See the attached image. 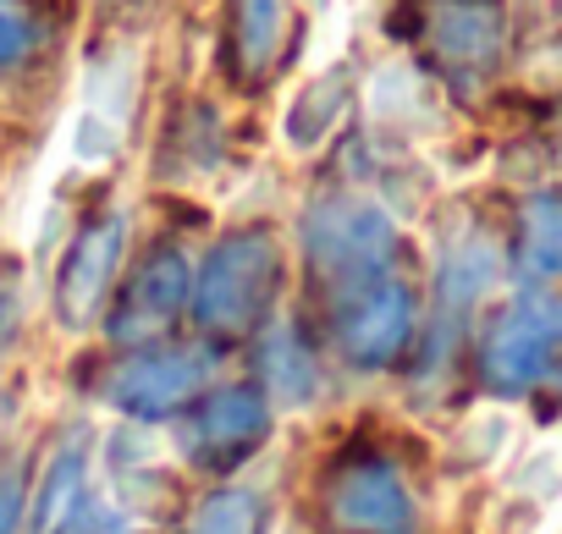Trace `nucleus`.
Segmentation results:
<instances>
[{
  "instance_id": "f3484780",
  "label": "nucleus",
  "mask_w": 562,
  "mask_h": 534,
  "mask_svg": "<svg viewBox=\"0 0 562 534\" xmlns=\"http://www.w3.org/2000/svg\"><path fill=\"white\" fill-rule=\"evenodd\" d=\"M122 138H127V116L100 105V100H83L72 105L67 127H61V155L78 166V171H105L116 155H122Z\"/></svg>"
},
{
  "instance_id": "9b49d317",
  "label": "nucleus",
  "mask_w": 562,
  "mask_h": 534,
  "mask_svg": "<svg viewBox=\"0 0 562 534\" xmlns=\"http://www.w3.org/2000/svg\"><path fill=\"white\" fill-rule=\"evenodd\" d=\"M105 485H111V501H122L127 512H138L149 496H160L166 485V446L160 435H149L138 419L133 424H116L100 446V468H94Z\"/></svg>"
},
{
  "instance_id": "dca6fc26",
  "label": "nucleus",
  "mask_w": 562,
  "mask_h": 534,
  "mask_svg": "<svg viewBox=\"0 0 562 534\" xmlns=\"http://www.w3.org/2000/svg\"><path fill=\"white\" fill-rule=\"evenodd\" d=\"M502 276V248L491 237H458L447 253H441V271H436V293L447 309H469L480 304Z\"/></svg>"
},
{
  "instance_id": "5701e85b",
  "label": "nucleus",
  "mask_w": 562,
  "mask_h": 534,
  "mask_svg": "<svg viewBox=\"0 0 562 534\" xmlns=\"http://www.w3.org/2000/svg\"><path fill=\"white\" fill-rule=\"evenodd\" d=\"M23 501H29L23 468L7 463V468H0V534H18L23 529Z\"/></svg>"
},
{
  "instance_id": "0eeeda50",
  "label": "nucleus",
  "mask_w": 562,
  "mask_h": 534,
  "mask_svg": "<svg viewBox=\"0 0 562 534\" xmlns=\"http://www.w3.org/2000/svg\"><path fill=\"white\" fill-rule=\"evenodd\" d=\"M331 518L348 534H414L419 529V501H414V490H408L397 463L364 457V463L337 474Z\"/></svg>"
},
{
  "instance_id": "393cba45",
  "label": "nucleus",
  "mask_w": 562,
  "mask_h": 534,
  "mask_svg": "<svg viewBox=\"0 0 562 534\" xmlns=\"http://www.w3.org/2000/svg\"><path fill=\"white\" fill-rule=\"evenodd\" d=\"M557 155H562V111H557Z\"/></svg>"
},
{
  "instance_id": "423d86ee",
  "label": "nucleus",
  "mask_w": 562,
  "mask_h": 534,
  "mask_svg": "<svg viewBox=\"0 0 562 534\" xmlns=\"http://www.w3.org/2000/svg\"><path fill=\"white\" fill-rule=\"evenodd\" d=\"M204 380H210V359L199 348H155V353H133L127 364H116L105 397L127 419L149 424V419L188 408L204 391Z\"/></svg>"
},
{
  "instance_id": "4be33fe9",
  "label": "nucleus",
  "mask_w": 562,
  "mask_h": 534,
  "mask_svg": "<svg viewBox=\"0 0 562 534\" xmlns=\"http://www.w3.org/2000/svg\"><path fill=\"white\" fill-rule=\"evenodd\" d=\"M507 430H513V424H507V413H496V408H491V413H480V419H469V430H463V446H469V452H474L480 463H491V457L502 452V441H507Z\"/></svg>"
},
{
  "instance_id": "f03ea898",
  "label": "nucleus",
  "mask_w": 562,
  "mask_h": 534,
  "mask_svg": "<svg viewBox=\"0 0 562 534\" xmlns=\"http://www.w3.org/2000/svg\"><path fill=\"white\" fill-rule=\"evenodd\" d=\"M299 242H304V259L315 271L348 293V287L392 271L397 215L370 193H348V188L321 193V198H310V209L299 220Z\"/></svg>"
},
{
  "instance_id": "6ab92c4d",
  "label": "nucleus",
  "mask_w": 562,
  "mask_h": 534,
  "mask_svg": "<svg viewBox=\"0 0 562 534\" xmlns=\"http://www.w3.org/2000/svg\"><path fill=\"white\" fill-rule=\"evenodd\" d=\"M254 529H259V496L243 485L210 490L188 518V534H254Z\"/></svg>"
},
{
  "instance_id": "a211bd4d",
  "label": "nucleus",
  "mask_w": 562,
  "mask_h": 534,
  "mask_svg": "<svg viewBox=\"0 0 562 534\" xmlns=\"http://www.w3.org/2000/svg\"><path fill=\"white\" fill-rule=\"evenodd\" d=\"M293 23V0H237V56L248 72H265L281 56Z\"/></svg>"
},
{
  "instance_id": "4468645a",
  "label": "nucleus",
  "mask_w": 562,
  "mask_h": 534,
  "mask_svg": "<svg viewBox=\"0 0 562 534\" xmlns=\"http://www.w3.org/2000/svg\"><path fill=\"white\" fill-rule=\"evenodd\" d=\"M265 430H270V397H265L259 386H221V391H210L204 408H199V441H204L215 457L248 452Z\"/></svg>"
},
{
  "instance_id": "39448f33",
  "label": "nucleus",
  "mask_w": 562,
  "mask_h": 534,
  "mask_svg": "<svg viewBox=\"0 0 562 534\" xmlns=\"http://www.w3.org/2000/svg\"><path fill=\"white\" fill-rule=\"evenodd\" d=\"M414 326H419V298H414V287H408L403 276H392V271H386V276H370V282H359V287H348L342 304H337V342H342V353H348L353 364H364V370L392 364V359L408 348Z\"/></svg>"
},
{
  "instance_id": "1a4fd4ad",
  "label": "nucleus",
  "mask_w": 562,
  "mask_h": 534,
  "mask_svg": "<svg viewBox=\"0 0 562 534\" xmlns=\"http://www.w3.org/2000/svg\"><path fill=\"white\" fill-rule=\"evenodd\" d=\"M430 50L452 78H485L507 50L502 0H436L430 7Z\"/></svg>"
},
{
  "instance_id": "f257e3e1",
  "label": "nucleus",
  "mask_w": 562,
  "mask_h": 534,
  "mask_svg": "<svg viewBox=\"0 0 562 534\" xmlns=\"http://www.w3.org/2000/svg\"><path fill=\"white\" fill-rule=\"evenodd\" d=\"M281 282V242L270 226H232L193 264V320L215 337H237L265 320Z\"/></svg>"
},
{
  "instance_id": "aec40b11",
  "label": "nucleus",
  "mask_w": 562,
  "mask_h": 534,
  "mask_svg": "<svg viewBox=\"0 0 562 534\" xmlns=\"http://www.w3.org/2000/svg\"><path fill=\"white\" fill-rule=\"evenodd\" d=\"M50 534H133V512H127L122 501H111V490L94 479L89 496H83Z\"/></svg>"
},
{
  "instance_id": "7ed1b4c3",
  "label": "nucleus",
  "mask_w": 562,
  "mask_h": 534,
  "mask_svg": "<svg viewBox=\"0 0 562 534\" xmlns=\"http://www.w3.org/2000/svg\"><path fill=\"white\" fill-rule=\"evenodd\" d=\"M557 359H562V293L557 287L518 293L480 342V375L502 397L540 386L557 370Z\"/></svg>"
},
{
  "instance_id": "9d476101",
  "label": "nucleus",
  "mask_w": 562,
  "mask_h": 534,
  "mask_svg": "<svg viewBox=\"0 0 562 534\" xmlns=\"http://www.w3.org/2000/svg\"><path fill=\"white\" fill-rule=\"evenodd\" d=\"M348 105H353V78H348V67H326V61H321V67L288 94L276 133H281V144H288L293 155H315V149L337 133V122L348 116Z\"/></svg>"
},
{
  "instance_id": "b1692460",
  "label": "nucleus",
  "mask_w": 562,
  "mask_h": 534,
  "mask_svg": "<svg viewBox=\"0 0 562 534\" xmlns=\"http://www.w3.org/2000/svg\"><path fill=\"white\" fill-rule=\"evenodd\" d=\"M7 326H12V293L0 287V337H7Z\"/></svg>"
},
{
  "instance_id": "ddd939ff",
  "label": "nucleus",
  "mask_w": 562,
  "mask_h": 534,
  "mask_svg": "<svg viewBox=\"0 0 562 534\" xmlns=\"http://www.w3.org/2000/svg\"><path fill=\"white\" fill-rule=\"evenodd\" d=\"M513 271L529 287L562 282V193H529L513 231Z\"/></svg>"
},
{
  "instance_id": "f8f14e48",
  "label": "nucleus",
  "mask_w": 562,
  "mask_h": 534,
  "mask_svg": "<svg viewBox=\"0 0 562 534\" xmlns=\"http://www.w3.org/2000/svg\"><path fill=\"white\" fill-rule=\"evenodd\" d=\"M259 391L276 402V408H310L321 397V364L315 353L304 348L299 326L293 320H270L265 337H259Z\"/></svg>"
},
{
  "instance_id": "6e6552de",
  "label": "nucleus",
  "mask_w": 562,
  "mask_h": 534,
  "mask_svg": "<svg viewBox=\"0 0 562 534\" xmlns=\"http://www.w3.org/2000/svg\"><path fill=\"white\" fill-rule=\"evenodd\" d=\"M188 293H193V259L182 248H155L138 271L127 276V293H122V309L111 320V337L116 342H155L182 309H188Z\"/></svg>"
},
{
  "instance_id": "412c9836",
  "label": "nucleus",
  "mask_w": 562,
  "mask_h": 534,
  "mask_svg": "<svg viewBox=\"0 0 562 534\" xmlns=\"http://www.w3.org/2000/svg\"><path fill=\"white\" fill-rule=\"evenodd\" d=\"M34 18L18 7V0H0V72H12L34 56Z\"/></svg>"
},
{
  "instance_id": "2eb2a0df",
  "label": "nucleus",
  "mask_w": 562,
  "mask_h": 534,
  "mask_svg": "<svg viewBox=\"0 0 562 534\" xmlns=\"http://www.w3.org/2000/svg\"><path fill=\"white\" fill-rule=\"evenodd\" d=\"M89 485H94V452H89V441H61L56 452H50V463H45V474H40V490H34V512H29V523H34V534H50L83 496H89Z\"/></svg>"
},
{
  "instance_id": "20e7f679",
  "label": "nucleus",
  "mask_w": 562,
  "mask_h": 534,
  "mask_svg": "<svg viewBox=\"0 0 562 534\" xmlns=\"http://www.w3.org/2000/svg\"><path fill=\"white\" fill-rule=\"evenodd\" d=\"M127 231H133V215L127 209H105L89 226H78L72 242L61 248L56 276H50V315L67 331H83V326L100 320V309H105V298L116 287V271L127 259Z\"/></svg>"
}]
</instances>
